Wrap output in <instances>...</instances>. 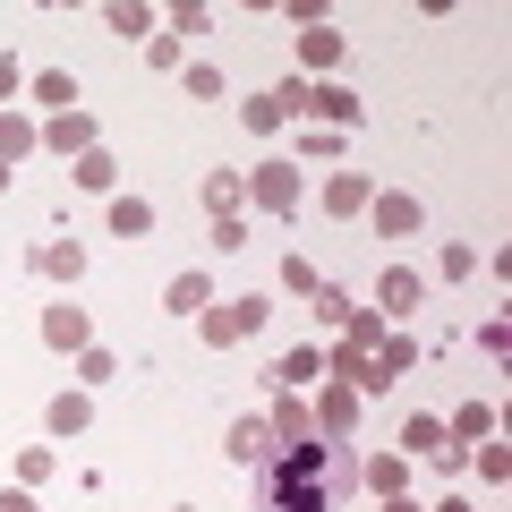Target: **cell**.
Masks as SVG:
<instances>
[{
    "label": "cell",
    "instance_id": "obj_1",
    "mask_svg": "<svg viewBox=\"0 0 512 512\" xmlns=\"http://www.w3.org/2000/svg\"><path fill=\"white\" fill-rule=\"evenodd\" d=\"M350 487H359V461L325 436L282 444L274 461H256V512H342Z\"/></svg>",
    "mask_w": 512,
    "mask_h": 512
},
{
    "label": "cell",
    "instance_id": "obj_2",
    "mask_svg": "<svg viewBox=\"0 0 512 512\" xmlns=\"http://www.w3.org/2000/svg\"><path fill=\"white\" fill-rule=\"evenodd\" d=\"M265 316H274V299H265V291L214 299V308L197 316V333H205V350H231V342H248V333H265Z\"/></svg>",
    "mask_w": 512,
    "mask_h": 512
},
{
    "label": "cell",
    "instance_id": "obj_3",
    "mask_svg": "<svg viewBox=\"0 0 512 512\" xmlns=\"http://www.w3.org/2000/svg\"><path fill=\"white\" fill-rule=\"evenodd\" d=\"M248 205L256 214H299V205H308V180H299V163H256L248 171Z\"/></svg>",
    "mask_w": 512,
    "mask_h": 512
},
{
    "label": "cell",
    "instance_id": "obj_4",
    "mask_svg": "<svg viewBox=\"0 0 512 512\" xmlns=\"http://www.w3.org/2000/svg\"><path fill=\"white\" fill-rule=\"evenodd\" d=\"M308 410H316V436H325V444H350V436H359V410H367V402L350 393V384H333V376H325Z\"/></svg>",
    "mask_w": 512,
    "mask_h": 512
},
{
    "label": "cell",
    "instance_id": "obj_5",
    "mask_svg": "<svg viewBox=\"0 0 512 512\" xmlns=\"http://www.w3.org/2000/svg\"><path fill=\"white\" fill-rule=\"evenodd\" d=\"M367 222H376V239H419L427 205L410 197V188H376V197H367Z\"/></svg>",
    "mask_w": 512,
    "mask_h": 512
},
{
    "label": "cell",
    "instance_id": "obj_6",
    "mask_svg": "<svg viewBox=\"0 0 512 512\" xmlns=\"http://www.w3.org/2000/svg\"><path fill=\"white\" fill-rule=\"evenodd\" d=\"M342 52H350V35H342V26H299V77H308V86H325V77L333 69H342Z\"/></svg>",
    "mask_w": 512,
    "mask_h": 512
},
{
    "label": "cell",
    "instance_id": "obj_7",
    "mask_svg": "<svg viewBox=\"0 0 512 512\" xmlns=\"http://www.w3.org/2000/svg\"><path fill=\"white\" fill-rule=\"evenodd\" d=\"M410 308H427V274L419 265H384L376 274V316L393 325V316H410Z\"/></svg>",
    "mask_w": 512,
    "mask_h": 512
},
{
    "label": "cell",
    "instance_id": "obj_8",
    "mask_svg": "<svg viewBox=\"0 0 512 512\" xmlns=\"http://www.w3.org/2000/svg\"><path fill=\"white\" fill-rule=\"evenodd\" d=\"M43 146H52L60 163H77V154H94V146H103V128H94V111L77 103V111H60V120H43Z\"/></svg>",
    "mask_w": 512,
    "mask_h": 512
},
{
    "label": "cell",
    "instance_id": "obj_9",
    "mask_svg": "<svg viewBox=\"0 0 512 512\" xmlns=\"http://www.w3.org/2000/svg\"><path fill=\"white\" fill-rule=\"evenodd\" d=\"M308 111H316V120L333 128V137H342V128H359V120H367V103H359V94L342 86V77H325V86H308Z\"/></svg>",
    "mask_w": 512,
    "mask_h": 512
},
{
    "label": "cell",
    "instance_id": "obj_10",
    "mask_svg": "<svg viewBox=\"0 0 512 512\" xmlns=\"http://www.w3.org/2000/svg\"><path fill=\"white\" fill-rule=\"evenodd\" d=\"M265 384H274V393H308V384H325V350H316V342L282 350V359H274V376H265Z\"/></svg>",
    "mask_w": 512,
    "mask_h": 512
},
{
    "label": "cell",
    "instance_id": "obj_11",
    "mask_svg": "<svg viewBox=\"0 0 512 512\" xmlns=\"http://www.w3.org/2000/svg\"><path fill=\"white\" fill-rule=\"evenodd\" d=\"M316 197H325V214H333V222H350V214H367V197H376V180H367V171H333V180L316 188Z\"/></svg>",
    "mask_w": 512,
    "mask_h": 512
},
{
    "label": "cell",
    "instance_id": "obj_12",
    "mask_svg": "<svg viewBox=\"0 0 512 512\" xmlns=\"http://www.w3.org/2000/svg\"><path fill=\"white\" fill-rule=\"evenodd\" d=\"M43 342H52V350H86L94 342V316L60 299V308H43Z\"/></svg>",
    "mask_w": 512,
    "mask_h": 512
},
{
    "label": "cell",
    "instance_id": "obj_13",
    "mask_svg": "<svg viewBox=\"0 0 512 512\" xmlns=\"http://www.w3.org/2000/svg\"><path fill=\"white\" fill-rule=\"evenodd\" d=\"M26 265H35L43 282H77V274H86V248H77V239H43Z\"/></svg>",
    "mask_w": 512,
    "mask_h": 512
},
{
    "label": "cell",
    "instance_id": "obj_14",
    "mask_svg": "<svg viewBox=\"0 0 512 512\" xmlns=\"http://www.w3.org/2000/svg\"><path fill=\"white\" fill-rule=\"evenodd\" d=\"M43 427H52L60 444H69V436H86V427H94V393H52V410H43Z\"/></svg>",
    "mask_w": 512,
    "mask_h": 512
},
{
    "label": "cell",
    "instance_id": "obj_15",
    "mask_svg": "<svg viewBox=\"0 0 512 512\" xmlns=\"http://www.w3.org/2000/svg\"><path fill=\"white\" fill-rule=\"evenodd\" d=\"M359 487L376 495V504H384V495H402V487H410V461H402V453H367V461H359Z\"/></svg>",
    "mask_w": 512,
    "mask_h": 512
},
{
    "label": "cell",
    "instance_id": "obj_16",
    "mask_svg": "<svg viewBox=\"0 0 512 512\" xmlns=\"http://www.w3.org/2000/svg\"><path fill=\"white\" fill-rule=\"evenodd\" d=\"M222 444H231V461H248V470H256V461H274V453H282V444H274V427H265V419H231V436H222Z\"/></svg>",
    "mask_w": 512,
    "mask_h": 512
},
{
    "label": "cell",
    "instance_id": "obj_17",
    "mask_svg": "<svg viewBox=\"0 0 512 512\" xmlns=\"http://www.w3.org/2000/svg\"><path fill=\"white\" fill-rule=\"evenodd\" d=\"M35 146H43V120H26V111H0V163L18 171Z\"/></svg>",
    "mask_w": 512,
    "mask_h": 512
},
{
    "label": "cell",
    "instance_id": "obj_18",
    "mask_svg": "<svg viewBox=\"0 0 512 512\" xmlns=\"http://www.w3.org/2000/svg\"><path fill=\"white\" fill-rule=\"evenodd\" d=\"M69 180L86 188V197H120V163H111L103 146H94V154H77V163H69Z\"/></svg>",
    "mask_w": 512,
    "mask_h": 512
},
{
    "label": "cell",
    "instance_id": "obj_19",
    "mask_svg": "<svg viewBox=\"0 0 512 512\" xmlns=\"http://www.w3.org/2000/svg\"><path fill=\"white\" fill-rule=\"evenodd\" d=\"M163 308H171V316H205V308H214V282H205L197 265H188V274H171V291H163Z\"/></svg>",
    "mask_w": 512,
    "mask_h": 512
},
{
    "label": "cell",
    "instance_id": "obj_20",
    "mask_svg": "<svg viewBox=\"0 0 512 512\" xmlns=\"http://www.w3.org/2000/svg\"><path fill=\"white\" fill-rule=\"evenodd\" d=\"M26 94H35L52 120H60V111H77V77L69 69H35V77H26Z\"/></svg>",
    "mask_w": 512,
    "mask_h": 512
},
{
    "label": "cell",
    "instance_id": "obj_21",
    "mask_svg": "<svg viewBox=\"0 0 512 512\" xmlns=\"http://www.w3.org/2000/svg\"><path fill=\"white\" fill-rule=\"evenodd\" d=\"M265 427H274V444H308V436H316V410L299 402V393H282V402H274V419H265Z\"/></svg>",
    "mask_w": 512,
    "mask_h": 512
},
{
    "label": "cell",
    "instance_id": "obj_22",
    "mask_svg": "<svg viewBox=\"0 0 512 512\" xmlns=\"http://www.w3.org/2000/svg\"><path fill=\"white\" fill-rule=\"evenodd\" d=\"M103 26H111L120 43H154V9H146V0H111Z\"/></svg>",
    "mask_w": 512,
    "mask_h": 512
},
{
    "label": "cell",
    "instance_id": "obj_23",
    "mask_svg": "<svg viewBox=\"0 0 512 512\" xmlns=\"http://www.w3.org/2000/svg\"><path fill=\"white\" fill-rule=\"evenodd\" d=\"M410 367H419V342H410V333L393 325V333H384V342H376V376H384V384H402Z\"/></svg>",
    "mask_w": 512,
    "mask_h": 512
},
{
    "label": "cell",
    "instance_id": "obj_24",
    "mask_svg": "<svg viewBox=\"0 0 512 512\" xmlns=\"http://www.w3.org/2000/svg\"><path fill=\"white\" fill-rule=\"evenodd\" d=\"M197 197H205V214H239V205H248V180H239V171H205V188H197Z\"/></svg>",
    "mask_w": 512,
    "mask_h": 512
},
{
    "label": "cell",
    "instance_id": "obj_25",
    "mask_svg": "<svg viewBox=\"0 0 512 512\" xmlns=\"http://www.w3.org/2000/svg\"><path fill=\"white\" fill-rule=\"evenodd\" d=\"M103 222H111L120 239H154V205H146V197H111Z\"/></svg>",
    "mask_w": 512,
    "mask_h": 512
},
{
    "label": "cell",
    "instance_id": "obj_26",
    "mask_svg": "<svg viewBox=\"0 0 512 512\" xmlns=\"http://www.w3.org/2000/svg\"><path fill=\"white\" fill-rule=\"evenodd\" d=\"M495 427H504V419H495V410H487V402H461V410H453V419H444V436H453V444H487V436H495Z\"/></svg>",
    "mask_w": 512,
    "mask_h": 512
},
{
    "label": "cell",
    "instance_id": "obj_27",
    "mask_svg": "<svg viewBox=\"0 0 512 512\" xmlns=\"http://www.w3.org/2000/svg\"><path fill=\"white\" fill-rule=\"evenodd\" d=\"M436 444H453V436H444V419H402V436H393V453H402V461H427Z\"/></svg>",
    "mask_w": 512,
    "mask_h": 512
},
{
    "label": "cell",
    "instance_id": "obj_28",
    "mask_svg": "<svg viewBox=\"0 0 512 512\" xmlns=\"http://www.w3.org/2000/svg\"><path fill=\"white\" fill-rule=\"evenodd\" d=\"M384 333H393V325H384L376 308H350V316H342V350H367V359H376V342H384Z\"/></svg>",
    "mask_w": 512,
    "mask_h": 512
},
{
    "label": "cell",
    "instance_id": "obj_29",
    "mask_svg": "<svg viewBox=\"0 0 512 512\" xmlns=\"http://www.w3.org/2000/svg\"><path fill=\"white\" fill-rule=\"evenodd\" d=\"M111 376H120V359H111L103 342H86V350H77V393H94V384H111Z\"/></svg>",
    "mask_w": 512,
    "mask_h": 512
},
{
    "label": "cell",
    "instance_id": "obj_30",
    "mask_svg": "<svg viewBox=\"0 0 512 512\" xmlns=\"http://www.w3.org/2000/svg\"><path fill=\"white\" fill-rule=\"evenodd\" d=\"M436 274L444 282H470L478 274V248H470V239H444V248H436Z\"/></svg>",
    "mask_w": 512,
    "mask_h": 512
},
{
    "label": "cell",
    "instance_id": "obj_31",
    "mask_svg": "<svg viewBox=\"0 0 512 512\" xmlns=\"http://www.w3.org/2000/svg\"><path fill=\"white\" fill-rule=\"evenodd\" d=\"M239 128H248V137H274V128H282L274 94H248V103H239Z\"/></svg>",
    "mask_w": 512,
    "mask_h": 512
},
{
    "label": "cell",
    "instance_id": "obj_32",
    "mask_svg": "<svg viewBox=\"0 0 512 512\" xmlns=\"http://www.w3.org/2000/svg\"><path fill=\"white\" fill-rule=\"evenodd\" d=\"M282 291H291V299H316V291H325V274H316L308 256H282Z\"/></svg>",
    "mask_w": 512,
    "mask_h": 512
},
{
    "label": "cell",
    "instance_id": "obj_33",
    "mask_svg": "<svg viewBox=\"0 0 512 512\" xmlns=\"http://www.w3.org/2000/svg\"><path fill=\"white\" fill-rule=\"evenodd\" d=\"M52 470H60V453H52V444H26V453H18V487H43Z\"/></svg>",
    "mask_w": 512,
    "mask_h": 512
},
{
    "label": "cell",
    "instance_id": "obj_34",
    "mask_svg": "<svg viewBox=\"0 0 512 512\" xmlns=\"http://www.w3.org/2000/svg\"><path fill=\"white\" fill-rule=\"evenodd\" d=\"M188 94H197V103H222V69H214V60H188Z\"/></svg>",
    "mask_w": 512,
    "mask_h": 512
},
{
    "label": "cell",
    "instance_id": "obj_35",
    "mask_svg": "<svg viewBox=\"0 0 512 512\" xmlns=\"http://www.w3.org/2000/svg\"><path fill=\"white\" fill-rule=\"evenodd\" d=\"M333 154H342L333 128H308V137H299V171H308V163H333Z\"/></svg>",
    "mask_w": 512,
    "mask_h": 512
},
{
    "label": "cell",
    "instance_id": "obj_36",
    "mask_svg": "<svg viewBox=\"0 0 512 512\" xmlns=\"http://www.w3.org/2000/svg\"><path fill=\"white\" fill-rule=\"evenodd\" d=\"M342 316H350V291H342V282H325V291H316V325L342 333Z\"/></svg>",
    "mask_w": 512,
    "mask_h": 512
},
{
    "label": "cell",
    "instance_id": "obj_37",
    "mask_svg": "<svg viewBox=\"0 0 512 512\" xmlns=\"http://www.w3.org/2000/svg\"><path fill=\"white\" fill-rule=\"evenodd\" d=\"M478 478H487V487H504V478H512V453H504V444H478Z\"/></svg>",
    "mask_w": 512,
    "mask_h": 512
},
{
    "label": "cell",
    "instance_id": "obj_38",
    "mask_svg": "<svg viewBox=\"0 0 512 512\" xmlns=\"http://www.w3.org/2000/svg\"><path fill=\"white\" fill-rule=\"evenodd\" d=\"M171 35H214V18H205V0H180V9H171Z\"/></svg>",
    "mask_w": 512,
    "mask_h": 512
},
{
    "label": "cell",
    "instance_id": "obj_39",
    "mask_svg": "<svg viewBox=\"0 0 512 512\" xmlns=\"http://www.w3.org/2000/svg\"><path fill=\"white\" fill-rule=\"evenodd\" d=\"M18 94H26V69L9 52H0V111H18Z\"/></svg>",
    "mask_w": 512,
    "mask_h": 512
},
{
    "label": "cell",
    "instance_id": "obj_40",
    "mask_svg": "<svg viewBox=\"0 0 512 512\" xmlns=\"http://www.w3.org/2000/svg\"><path fill=\"white\" fill-rule=\"evenodd\" d=\"M274 111H282V120H291V111H308V77H282V86H274Z\"/></svg>",
    "mask_w": 512,
    "mask_h": 512
},
{
    "label": "cell",
    "instance_id": "obj_41",
    "mask_svg": "<svg viewBox=\"0 0 512 512\" xmlns=\"http://www.w3.org/2000/svg\"><path fill=\"white\" fill-rule=\"evenodd\" d=\"M214 248H222V256L248 248V214H222V222H214Z\"/></svg>",
    "mask_w": 512,
    "mask_h": 512
},
{
    "label": "cell",
    "instance_id": "obj_42",
    "mask_svg": "<svg viewBox=\"0 0 512 512\" xmlns=\"http://www.w3.org/2000/svg\"><path fill=\"white\" fill-rule=\"evenodd\" d=\"M146 60H154V69H188V60H180V35H154Z\"/></svg>",
    "mask_w": 512,
    "mask_h": 512
},
{
    "label": "cell",
    "instance_id": "obj_43",
    "mask_svg": "<svg viewBox=\"0 0 512 512\" xmlns=\"http://www.w3.org/2000/svg\"><path fill=\"white\" fill-rule=\"evenodd\" d=\"M504 342H512V325H504V316H487V325H478V350H487V359H504Z\"/></svg>",
    "mask_w": 512,
    "mask_h": 512
},
{
    "label": "cell",
    "instance_id": "obj_44",
    "mask_svg": "<svg viewBox=\"0 0 512 512\" xmlns=\"http://www.w3.org/2000/svg\"><path fill=\"white\" fill-rule=\"evenodd\" d=\"M0 512H35V487H9V495H0Z\"/></svg>",
    "mask_w": 512,
    "mask_h": 512
},
{
    "label": "cell",
    "instance_id": "obj_45",
    "mask_svg": "<svg viewBox=\"0 0 512 512\" xmlns=\"http://www.w3.org/2000/svg\"><path fill=\"white\" fill-rule=\"evenodd\" d=\"M376 512H427V504H410V495H384V504Z\"/></svg>",
    "mask_w": 512,
    "mask_h": 512
},
{
    "label": "cell",
    "instance_id": "obj_46",
    "mask_svg": "<svg viewBox=\"0 0 512 512\" xmlns=\"http://www.w3.org/2000/svg\"><path fill=\"white\" fill-rule=\"evenodd\" d=\"M427 512H470V504H461V495H444V504H427Z\"/></svg>",
    "mask_w": 512,
    "mask_h": 512
},
{
    "label": "cell",
    "instance_id": "obj_47",
    "mask_svg": "<svg viewBox=\"0 0 512 512\" xmlns=\"http://www.w3.org/2000/svg\"><path fill=\"white\" fill-rule=\"evenodd\" d=\"M0 197H9V163H0Z\"/></svg>",
    "mask_w": 512,
    "mask_h": 512
},
{
    "label": "cell",
    "instance_id": "obj_48",
    "mask_svg": "<svg viewBox=\"0 0 512 512\" xmlns=\"http://www.w3.org/2000/svg\"><path fill=\"white\" fill-rule=\"evenodd\" d=\"M171 512H197V504H171Z\"/></svg>",
    "mask_w": 512,
    "mask_h": 512
}]
</instances>
